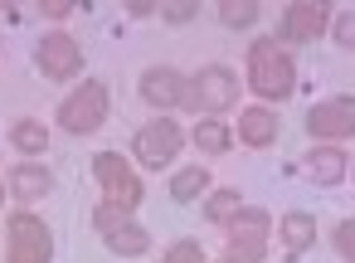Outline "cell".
<instances>
[{"mask_svg": "<svg viewBox=\"0 0 355 263\" xmlns=\"http://www.w3.org/2000/svg\"><path fill=\"white\" fill-rule=\"evenodd\" d=\"M248 88L272 98V103L297 88V64L282 49V40H253L248 44Z\"/></svg>", "mask_w": 355, "mask_h": 263, "instance_id": "1", "label": "cell"}, {"mask_svg": "<svg viewBox=\"0 0 355 263\" xmlns=\"http://www.w3.org/2000/svg\"><path fill=\"white\" fill-rule=\"evenodd\" d=\"M234 103H239V78H234V69L205 64L195 78H185V108L214 117V112H224V108H234Z\"/></svg>", "mask_w": 355, "mask_h": 263, "instance_id": "2", "label": "cell"}, {"mask_svg": "<svg viewBox=\"0 0 355 263\" xmlns=\"http://www.w3.org/2000/svg\"><path fill=\"white\" fill-rule=\"evenodd\" d=\"M93 176L103 180V195H107V205L112 210H122V214H132L137 205H141V176L132 171V161L122 156V151H98L93 156Z\"/></svg>", "mask_w": 355, "mask_h": 263, "instance_id": "3", "label": "cell"}, {"mask_svg": "<svg viewBox=\"0 0 355 263\" xmlns=\"http://www.w3.org/2000/svg\"><path fill=\"white\" fill-rule=\"evenodd\" d=\"M54 258V234L40 214H15L6 224V263H49Z\"/></svg>", "mask_w": 355, "mask_h": 263, "instance_id": "4", "label": "cell"}, {"mask_svg": "<svg viewBox=\"0 0 355 263\" xmlns=\"http://www.w3.org/2000/svg\"><path fill=\"white\" fill-rule=\"evenodd\" d=\"M107 122V83H83V88H73L69 98H64V108H59V127L64 132H73V137H83V132H98Z\"/></svg>", "mask_w": 355, "mask_h": 263, "instance_id": "5", "label": "cell"}, {"mask_svg": "<svg viewBox=\"0 0 355 263\" xmlns=\"http://www.w3.org/2000/svg\"><path fill=\"white\" fill-rule=\"evenodd\" d=\"M268 253V214L253 205H243L234 219H229V263H263Z\"/></svg>", "mask_w": 355, "mask_h": 263, "instance_id": "6", "label": "cell"}, {"mask_svg": "<svg viewBox=\"0 0 355 263\" xmlns=\"http://www.w3.org/2000/svg\"><path fill=\"white\" fill-rule=\"evenodd\" d=\"M180 142H185V132H180V122H171V117H161V122H146V127L137 132V142H132V151H137V161H141L146 171H166V166L175 161V151H180Z\"/></svg>", "mask_w": 355, "mask_h": 263, "instance_id": "7", "label": "cell"}, {"mask_svg": "<svg viewBox=\"0 0 355 263\" xmlns=\"http://www.w3.org/2000/svg\"><path fill=\"white\" fill-rule=\"evenodd\" d=\"M35 64H40L44 78L64 83V78H78V69H83V49H78L73 35L54 30V35H44V40L35 44Z\"/></svg>", "mask_w": 355, "mask_h": 263, "instance_id": "8", "label": "cell"}, {"mask_svg": "<svg viewBox=\"0 0 355 263\" xmlns=\"http://www.w3.org/2000/svg\"><path fill=\"white\" fill-rule=\"evenodd\" d=\"M93 224L103 229V239H107L112 253L137 258V253L151 248V234H146L141 224H132V214H122V210H112V205H98V210H93Z\"/></svg>", "mask_w": 355, "mask_h": 263, "instance_id": "9", "label": "cell"}, {"mask_svg": "<svg viewBox=\"0 0 355 263\" xmlns=\"http://www.w3.org/2000/svg\"><path fill=\"white\" fill-rule=\"evenodd\" d=\"M331 25V6H321V0H302V6H287L282 10V35L287 44H311L321 40Z\"/></svg>", "mask_w": 355, "mask_h": 263, "instance_id": "10", "label": "cell"}, {"mask_svg": "<svg viewBox=\"0 0 355 263\" xmlns=\"http://www.w3.org/2000/svg\"><path fill=\"white\" fill-rule=\"evenodd\" d=\"M350 127H355V108H350L345 93L331 98V103H316V108L306 112V132H311L316 142H326V137H350Z\"/></svg>", "mask_w": 355, "mask_h": 263, "instance_id": "11", "label": "cell"}, {"mask_svg": "<svg viewBox=\"0 0 355 263\" xmlns=\"http://www.w3.org/2000/svg\"><path fill=\"white\" fill-rule=\"evenodd\" d=\"M141 98H146L151 108H180V103H185V74H175V69H166V64L146 69V74H141Z\"/></svg>", "mask_w": 355, "mask_h": 263, "instance_id": "12", "label": "cell"}, {"mask_svg": "<svg viewBox=\"0 0 355 263\" xmlns=\"http://www.w3.org/2000/svg\"><path fill=\"white\" fill-rule=\"evenodd\" d=\"M316 185H340L345 180V171H350V156L340 151V146H316L311 156H306V166H302Z\"/></svg>", "mask_w": 355, "mask_h": 263, "instance_id": "13", "label": "cell"}, {"mask_svg": "<svg viewBox=\"0 0 355 263\" xmlns=\"http://www.w3.org/2000/svg\"><path fill=\"white\" fill-rule=\"evenodd\" d=\"M10 185H15V200H44L54 190V171L40 166V161H20L15 176H10Z\"/></svg>", "mask_w": 355, "mask_h": 263, "instance_id": "14", "label": "cell"}, {"mask_svg": "<svg viewBox=\"0 0 355 263\" xmlns=\"http://www.w3.org/2000/svg\"><path fill=\"white\" fill-rule=\"evenodd\" d=\"M239 137H243V146L263 151V146H272V142H277V117H272L268 108H248V112H243V122H239Z\"/></svg>", "mask_w": 355, "mask_h": 263, "instance_id": "15", "label": "cell"}, {"mask_svg": "<svg viewBox=\"0 0 355 263\" xmlns=\"http://www.w3.org/2000/svg\"><path fill=\"white\" fill-rule=\"evenodd\" d=\"M311 244H316V219H311V214H302V210L282 214V248H287V258L306 253Z\"/></svg>", "mask_w": 355, "mask_h": 263, "instance_id": "16", "label": "cell"}, {"mask_svg": "<svg viewBox=\"0 0 355 263\" xmlns=\"http://www.w3.org/2000/svg\"><path fill=\"white\" fill-rule=\"evenodd\" d=\"M10 146L25 156H40V151H49V127L35 117H20V122H10Z\"/></svg>", "mask_w": 355, "mask_h": 263, "instance_id": "17", "label": "cell"}, {"mask_svg": "<svg viewBox=\"0 0 355 263\" xmlns=\"http://www.w3.org/2000/svg\"><path fill=\"white\" fill-rule=\"evenodd\" d=\"M195 146H200L205 156H224V151H229V127L214 122V117L195 122Z\"/></svg>", "mask_w": 355, "mask_h": 263, "instance_id": "18", "label": "cell"}, {"mask_svg": "<svg viewBox=\"0 0 355 263\" xmlns=\"http://www.w3.org/2000/svg\"><path fill=\"white\" fill-rule=\"evenodd\" d=\"M205 185H209V171H205V166H185V171H175V180H171V200H195Z\"/></svg>", "mask_w": 355, "mask_h": 263, "instance_id": "19", "label": "cell"}, {"mask_svg": "<svg viewBox=\"0 0 355 263\" xmlns=\"http://www.w3.org/2000/svg\"><path fill=\"white\" fill-rule=\"evenodd\" d=\"M239 210H243V195L239 190H214L209 195V224H229Z\"/></svg>", "mask_w": 355, "mask_h": 263, "instance_id": "20", "label": "cell"}, {"mask_svg": "<svg viewBox=\"0 0 355 263\" xmlns=\"http://www.w3.org/2000/svg\"><path fill=\"white\" fill-rule=\"evenodd\" d=\"M219 20H224L229 30H248V25L258 20V6H253V0H224V6H219Z\"/></svg>", "mask_w": 355, "mask_h": 263, "instance_id": "21", "label": "cell"}, {"mask_svg": "<svg viewBox=\"0 0 355 263\" xmlns=\"http://www.w3.org/2000/svg\"><path fill=\"white\" fill-rule=\"evenodd\" d=\"M161 263H205V253H200V244H171L166 253H161Z\"/></svg>", "mask_w": 355, "mask_h": 263, "instance_id": "22", "label": "cell"}, {"mask_svg": "<svg viewBox=\"0 0 355 263\" xmlns=\"http://www.w3.org/2000/svg\"><path fill=\"white\" fill-rule=\"evenodd\" d=\"M331 244H336V253H340V258H350V219H340V224L331 229Z\"/></svg>", "mask_w": 355, "mask_h": 263, "instance_id": "23", "label": "cell"}, {"mask_svg": "<svg viewBox=\"0 0 355 263\" xmlns=\"http://www.w3.org/2000/svg\"><path fill=\"white\" fill-rule=\"evenodd\" d=\"M69 10H73L69 0H40V15L44 20H69Z\"/></svg>", "mask_w": 355, "mask_h": 263, "instance_id": "24", "label": "cell"}, {"mask_svg": "<svg viewBox=\"0 0 355 263\" xmlns=\"http://www.w3.org/2000/svg\"><path fill=\"white\" fill-rule=\"evenodd\" d=\"M166 20H175V25L195 20V0H185V6H166Z\"/></svg>", "mask_w": 355, "mask_h": 263, "instance_id": "25", "label": "cell"}, {"mask_svg": "<svg viewBox=\"0 0 355 263\" xmlns=\"http://www.w3.org/2000/svg\"><path fill=\"white\" fill-rule=\"evenodd\" d=\"M336 44H340V49H350V15H340V20H336Z\"/></svg>", "mask_w": 355, "mask_h": 263, "instance_id": "26", "label": "cell"}, {"mask_svg": "<svg viewBox=\"0 0 355 263\" xmlns=\"http://www.w3.org/2000/svg\"><path fill=\"white\" fill-rule=\"evenodd\" d=\"M0 200H6V190H0Z\"/></svg>", "mask_w": 355, "mask_h": 263, "instance_id": "27", "label": "cell"}, {"mask_svg": "<svg viewBox=\"0 0 355 263\" xmlns=\"http://www.w3.org/2000/svg\"><path fill=\"white\" fill-rule=\"evenodd\" d=\"M224 263H229V258H224Z\"/></svg>", "mask_w": 355, "mask_h": 263, "instance_id": "28", "label": "cell"}]
</instances>
